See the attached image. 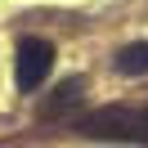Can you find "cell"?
Segmentation results:
<instances>
[{
	"instance_id": "obj_1",
	"label": "cell",
	"mask_w": 148,
	"mask_h": 148,
	"mask_svg": "<svg viewBox=\"0 0 148 148\" xmlns=\"http://www.w3.org/2000/svg\"><path fill=\"white\" fill-rule=\"evenodd\" d=\"M49 72H54V45L40 40V36L18 40V63H14V81H18V90H40Z\"/></svg>"
},
{
	"instance_id": "obj_2",
	"label": "cell",
	"mask_w": 148,
	"mask_h": 148,
	"mask_svg": "<svg viewBox=\"0 0 148 148\" xmlns=\"http://www.w3.org/2000/svg\"><path fill=\"white\" fill-rule=\"evenodd\" d=\"M117 72L121 76H148V40H135V45L117 49Z\"/></svg>"
}]
</instances>
